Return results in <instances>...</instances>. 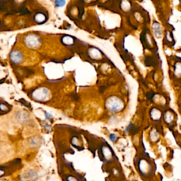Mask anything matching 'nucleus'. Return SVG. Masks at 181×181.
Here are the masks:
<instances>
[{"instance_id": "423d86ee", "label": "nucleus", "mask_w": 181, "mask_h": 181, "mask_svg": "<svg viewBox=\"0 0 181 181\" xmlns=\"http://www.w3.org/2000/svg\"><path fill=\"white\" fill-rule=\"evenodd\" d=\"M109 140L112 142H115L118 139V135L115 133H111L109 135Z\"/></svg>"}, {"instance_id": "7ed1b4c3", "label": "nucleus", "mask_w": 181, "mask_h": 181, "mask_svg": "<svg viewBox=\"0 0 181 181\" xmlns=\"http://www.w3.org/2000/svg\"><path fill=\"white\" fill-rule=\"evenodd\" d=\"M160 129L156 128H154L151 129L148 134V139L150 143L155 144L159 141L160 137Z\"/></svg>"}, {"instance_id": "f257e3e1", "label": "nucleus", "mask_w": 181, "mask_h": 181, "mask_svg": "<svg viewBox=\"0 0 181 181\" xmlns=\"http://www.w3.org/2000/svg\"><path fill=\"white\" fill-rule=\"evenodd\" d=\"M135 167L140 176L143 179L148 180L153 176L155 168L153 162L148 155H138L135 159Z\"/></svg>"}, {"instance_id": "39448f33", "label": "nucleus", "mask_w": 181, "mask_h": 181, "mask_svg": "<svg viewBox=\"0 0 181 181\" xmlns=\"http://www.w3.org/2000/svg\"><path fill=\"white\" fill-rule=\"evenodd\" d=\"M125 132L126 133H130V134H135L137 133V128L133 124H130L127 127L126 129H125Z\"/></svg>"}, {"instance_id": "f03ea898", "label": "nucleus", "mask_w": 181, "mask_h": 181, "mask_svg": "<svg viewBox=\"0 0 181 181\" xmlns=\"http://www.w3.org/2000/svg\"><path fill=\"white\" fill-rule=\"evenodd\" d=\"M163 121L169 128H173L174 127L175 117L172 112L166 111L163 114Z\"/></svg>"}, {"instance_id": "0eeeda50", "label": "nucleus", "mask_w": 181, "mask_h": 181, "mask_svg": "<svg viewBox=\"0 0 181 181\" xmlns=\"http://www.w3.org/2000/svg\"><path fill=\"white\" fill-rule=\"evenodd\" d=\"M28 176H29V177H31V179H34V178L37 177V174L35 172H34V170H31L28 173Z\"/></svg>"}, {"instance_id": "20e7f679", "label": "nucleus", "mask_w": 181, "mask_h": 181, "mask_svg": "<svg viewBox=\"0 0 181 181\" xmlns=\"http://www.w3.org/2000/svg\"><path fill=\"white\" fill-rule=\"evenodd\" d=\"M150 116L151 121L156 124L161 122L162 118V113L159 109L156 108L151 109L150 112Z\"/></svg>"}]
</instances>
